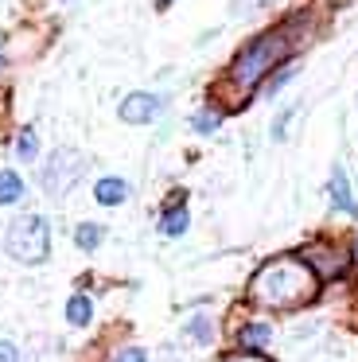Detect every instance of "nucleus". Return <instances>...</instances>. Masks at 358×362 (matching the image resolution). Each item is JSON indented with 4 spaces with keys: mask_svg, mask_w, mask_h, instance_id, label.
<instances>
[{
    "mask_svg": "<svg viewBox=\"0 0 358 362\" xmlns=\"http://www.w3.org/2000/svg\"><path fill=\"white\" fill-rule=\"evenodd\" d=\"M253 300L269 308H296L316 296V273L300 257H277L253 276Z\"/></svg>",
    "mask_w": 358,
    "mask_h": 362,
    "instance_id": "obj_1",
    "label": "nucleus"
},
{
    "mask_svg": "<svg viewBox=\"0 0 358 362\" xmlns=\"http://www.w3.org/2000/svg\"><path fill=\"white\" fill-rule=\"evenodd\" d=\"M288 43H292V32H288V28H272V32L257 35V40L246 43V47L238 51V59L230 63V82L241 90H253L257 82H261V74H269V66L288 51Z\"/></svg>",
    "mask_w": 358,
    "mask_h": 362,
    "instance_id": "obj_2",
    "label": "nucleus"
},
{
    "mask_svg": "<svg viewBox=\"0 0 358 362\" xmlns=\"http://www.w3.org/2000/svg\"><path fill=\"white\" fill-rule=\"evenodd\" d=\"M4 250L12 253L16 261H23V265H39V261L47 257V250H51L47 218H39V214H20V218L8 226Z\"/></svg>",
    "mask_w": 358,
    "mask_h": 362,
    "instance_id": "obj_3",
    "label": "nucleus"
},
{
    "mask_svg": "<svg viewBox=\"0 0 358 362\" xmlns=\"http://www.w3.org/2000/svg\"><path fill=\"white\" fill-rule=\"evenodd\" d=\"M82 152H74V148H59V152H51V160H47V168H43V175H39V187L47 191V195H67L70 187L78 183V175H82Z\"/></svg>",
    "mask_w": 358,
    "mask_h": 362,
    "instance_id": "obj_4",
    "label": "nucleus"
},
{
    "mask_svg": "<svg viewBox=\"0 0 358 362\" xmlns=\"http://www.w3.org/2000/svg\"><path fill=\"white\" fill-rule=\"evenodd\" d=\"M163 110V102L156 94H129L121 102V121H129V125H148V121H156Z\"/></svg>",
    "mask_w": 358,
    "mask_h": 362,
    "instance_id": "obj_5",
    "label": "nucleus"
},
{
    "mask_svg": "<svg viewBox=\"0 0 358 362\" xmlns=\"http://www.w3.org/2000/svg\"><path fill=\"white\" fill-rule=\"evenodd\" d=\"M93 199H98L101 206H121L125 199H129V183L117 180V175H105V180L93 183Z\"/></svg>",
    "mask_w": 358,
    "mask_h": 362,
    "instance_id": "obj_6",
    "label": "nucleus"
},
{
    "mask_svg": "<svg viewBox=\"0 0 358 362\" xmlns=\"http://www.w3.org/2000/svg\"><path fill=\"white\" fill-rule=\"evenodd\" d=\"M327 195H331V203L339 206V211L358 214V203H354V195H350V183H347V172H342V168H335V172H331V183H327Z\"/></svg>",
    "mask_w": 358,
    "mask_h": 362,
    "instance_id": "obj_7",
    "label": "nucleus"
},
{
    "mask_svg": "<svg viewBox=\"0 0 358 362\" xmlns=\"http://www.w3.org/2000/svg\"><path fill=\"white\" fill-rule=\"evenodd\" d=\"M241 346H249V351H261V346L272 343V327L269 323H249V327H241Z\"/></svg>",
    "mask_w": 358,
    "mask_h": 362,
    "instance_id": "obj_8",
    "label": "nucleus"
},
{
    "mask_svg": "<svg viewBox=\"0 0 358 362\" xmlns=\"http://www.w3.org/2000/svg\"><path fill=\"white\" fill-rule=\"evenodd\" d=\"M187 222H191L187 206H171V211L160 218V234H163V238H179V234L187 230Z\"/></svg>",
    "mask_w": 358,
    "mask_h": 362,
    "instance_id": "obj_9",
    "label": "nucleus"
},
{
    "mask_svg": "<svg viewBox=\"0 0 358 362\" xmlns=\"http://www.w3.org/2000/svg\"><path fill=\"white\" fill-rule=\"evenodd\" d=\"M183 335L191 339V343H199V346H207L210 339H214V323H210V315H195V320H187V327H183Z\"/></svg>",
    "mask_w": 358,
    "mask_h": 362,
    "instance_id": "obj_10",
    "label": "nucleus"
},
{
    "mask_svg": "<svg viewBox=\"0 0 358 362\" xmlns=\"http://www.w3.org/2000/svg\"><path fill=\"white\" fill-rule=\"evenodd\" d=\"M67 320L74 323V327H86V323L93 320V300H90V296H70V304H67Z\"/></svg>",
    "mask_w": 358,
    "mask_h": 362,
    "instance_id": "obj_11",
    "label": "nucleus"
},
{
    "mask_svg": "<svg viewBox=\"0 0 358 362\" xmlns=\"http://www.w3.org/2000/svg\"><path fill=\"white\" fill-rule=\"evenodd\" d=\"M20 195H23V180L16 172H0V206H8V203H20Z\"/></svg>",
    "mask_w": 358,
    "mask_h": 362,
    "instance_id": "obj_12",
    "label": "nucleus"
},
{
    "mask_svg": "<svg viewBox=\"0 0 358 362\" xmlns=\"http://www.w3.org/2000/svg\"><path fill=\"white\" fill-rule=\"evenodd\" d=\"M101 238H105V230H101V226H93V222H82V226L74 230L78 250H86V253H90V250H98V245H101Z\"/></svg>",
    "mask_w": 358,
    "mask_h": 362,
    "instance_id": "obj_13",
    "label": "nucleus"
},
{
    "mask_svg": "<svg viewBox=\"0 0 358 362\" xmlns=\"http://www.w3.org/2000/svg\"><path fill=\"white\" fill-rule=\"evenodd\" d=\"M218 125H222V113H218V110H202V113H195V117H191L195 133H214Z\"/></svg>",
    "mask_w": 358,
    "mask_h": 362,
    "instance_id": "obj_14",
    "label": "nucleus"
},
{
    "mask_svg": "<svg viewBox=\"0 0 358 362\" xmlns=\"http://www.w3.org/2000/svg\"><path fill=\"white\" fill-rule=\"evenodd\" d=\"M16 156H20V160H35L39 156V141H35L31 129H23V133H20V141H16Z\"/></svg>",
    "mask_w": 358,
    "mask_h": 362,
    "instance_id": "obj_15",
    "label": "nucleus"
},
{
    "mask_svg": "<svg viewBox=\"0 0 358 362\" xmlns=\"http://www.w3.org/2000/svg\"><path fill=\"white\" fill-rule=\"evenodd\" d=\"M113 362H148V354L140 351V346H125V351H117Z\"/></svg>",
    "mask_w": 358,
    "mask_h": 362,
    "instance_id": "obj_16",
    "label": "nucleus"
},
{
    "mask_svg": "<svg viewBox=\"0 0 358 362\" xmlns=\"http://www.w3.org/2000/svg\"><path fill=\"white\" fill-rule=\"evenodd\" d=\"M0 362H20V351H16V343L0 339Z\"/></svg>",
    "mask_w": 358,
    "mask_h": 362,
    "instance_id": "obj_17",
    "label": "nucleus"
},
{
    "mask_svg": "<svg viewBox=\"0 0 358 362\" xmlns=\"http://www.w3.org/2000/svg\"><path fill=\"white\" fill-rule=\"evenodd\" d=\"M292 74H296V66H284V71H280V74H277V78H272V82H269V94H277V90H280V86H284V82H288V78H292Z\"/></svg>",
    "mask_w": 358,
    "mask_h": 362,
    "instance_id": "obj_18",
    "label": "nucleus"
},
{
    "mask_svg": "<svg viewBox=\"0 0 358 362\" xmlns=\"http://www.w3.org/2000/svg\"><path fill=\"white\" fill-rule=\"evenodd\" d=\"M222 362H265L261 354H233V358H222Z\"/></svg>",
    "mask_w": 358,
    "mask_h": 362,
    "instance_id": "obj_19",
    "label": "nucleus"
},
{
    "mask_svg": "<svg viewBox=\"0 0 358 362\" xmlns=\"http://www.w3.org/2000/svg\"><path fill=\"white\" fill-rule=\"evenodd\" d=\"M0 66H4V51H0Z\"/></svg>",
    "mask_w": 358,
    "mask_h": 362,
    "instance_id": "obj_20",
    "label": "nucleus"
},
{
    "mask_svg": "<svg viewBox=\"0 0 358 362\" xmlns=\"http://www.w3.org/2000/svg\"><path fill=\"white\" fill-rule=\"evenodd\" d=\"M163 4H171V0H160V8H163Z\"/></svg>",
    "mask_w": 358,
    "mask_h": 362,
    "instance_id": "obj_21",
    "label": "nucleus"
},
{
    "mask_svg": "<svg viewBox=\"0 0 358 362\" xmlns=\"http://www.w3.org/2000/svg\"><path fill=\"white\" fill-rule=\"evenodd\" d=\"M354 253H358V250H354Z\"/></svg>",
    "mask_w": 358,
    "mask_h": 362,
    "instance_id": "obj_22",
    "label": "nucleus"
}]
</instances>
